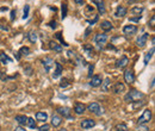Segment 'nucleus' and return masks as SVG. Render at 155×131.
<instances>
[{
	"mask_svg": "<svg viewBox=\"0 0 155 131\" xmlns=\"http://www.w3.org/2000/svg\"><path fill=\"white\" fill-rule=\"evenodd\" d=\"M142 98H144V94H143L142 92L136 91V89H132V91H130L128 94L124 97V100L128 101V103H135V101L140 100V99H142Z\"/></svg>",
	"mask_w": 155,
	"mask_h": 131,
	"instance_id": "f257e3e1",
	"label": "nucleus"
},
{
	"mask_svg": "<svg viewBox=\"0 0 155 131\" xmlns=\"http://www.w3.org/2000/svg\"><path fill=\"white\" fill-rule=\"evenodd\" d=\"M150 120H151V111L149 108H147V110L143 111L142 116L137 119V124H139V125H144V124L149 123Z\"/></svg>",
	"mask_w": 155,
	"mask_h": 131,
	"instance_id": "f03ea898",
	"label": "nucleus"
},
{
	"mask_svg": "<svg viewBox=\"0 0 155 131\" xmlns=\"http://www.w3.org/2000/svg\"><path fill=\"white\" fill-rule=\"evenodd\" d=\"M88 111L92 112V113L97 115V116H101L103 115V108L100 107V105L98 103H91L88 106H87Z\"/></svg>",
	"mask_w": 155,
	"mask_h": 131,
	"instance_id": "7ed1b4c3",
	"label": "nucleus"
},
{
	"mask_svg": "<svg viewBox=\"0 0 155 131\" xmlns=\"http://www.w3.org/2000/svg\"><path fill=\"white\" fill-rule=\"evenodd\" d=\"M148 37H149V33H147V32L142 33V35L139 37V38H137V41H136V45L139 47V48H143V47L147 44Z\"/></svg>",
	"mask_w": 155,
	"mask_h": 131,
	"instance_id": "20e7f679",
	"label": "nucleus"
},
{
	"mask_svg": "<svg viewBox=\"0 0 155 131\" xmlns=\"http://www.w3.org/2000/svg\"><path fill=\"white\" fill-rule=\"evenodd\" d=\"M106 41H108V35H106V33H98V35H96V37H94V42H96L98 45L105 44Z\"/></svg>",
	"mask_w": 155,
	"mask_h": 131,
	"instance_id": "39448f33",
	"label": "nucleus"
},
{
	"mask_svg": "<svg viewBox=\"0 0 155 131\" xmlns=\"http://www.w3.org/2000/svg\"><path fill=\"white\" fill-rule=\"evenodd\" d=\"M136 32H137V26L136 25H125L123 28V33L127 35V36L136 35Z\"/></svg>",
	"mask_w": 155,
	"mask_h": 131,
	"instance_id": "423d86ee",
	"label": "nucleus"
},
{
	"mask_svg": "<svg viewBox=\"0 0 155 131\" xmlns=\"http://www.w3.org/2000/svg\"><path fill=\"white\" fill-rule=\"evenodd\" d=\"M124 80L129 85H131V84L135 82V75H134L132 70H125V73H124Z\"/></svg>",
	"mask_w": 155,
	"mask_h": 131,
	"instance_id": "0eeeda50",
	"label": "nucleus"
},
{
	"mask_svg": "<svg viewBox=\"0 0 155 131\" xmlns=\"http://www.w3.org/2000/svg\"><path fill=\"white\" fill-rule=\"evenodd\" d=\"M93 3L97 5V7H98V11H99V13H100V14H104V13L106 12V10H105V3H104V0H93Z\"/></svg>",
	"mask_w": 155,
	"mask_h": 131,
	"instance_id": "6e6552de",
	"label": "nucleus"
},
{
	"mask_svg": "<svg viewBox=\"0 0 155 131\" xmlns=\"http://www.w3.org/2000/svg\"><path fill=\"white\" fill-rule=\"evenodd\" d=\"M43 66H44V69L47 72H50L51 70V67L54 66V60L53 59H50V57H45L43 61H42Z\"/></svg>",
	"mask_w": 155,
	"mask_h": 131,
	"instance_id": "1a4fd4ad",
	"label": "nucleus"
},
{
	"mask_svg": "<svg viewBox=\"0 0 155 131\" xmlns=\"http://www.w3.org/2000/svg\"><path fill=\"white\" fill-rule=\"evenodd\" d=\"M127 12H128L127 7H124V6H117L116 12H115V16H116L117 18H122V17L127 16Z\"/></svg>",
	"mask_w": 155,
	"mask_h": 131,
	"instance_id": "9d476101",
	"label": "nucleus"
},
{
	"mask_svg": "<svg viewBox=\"0 0 155 131\" xmlns=\"http://www.w3.org/2000/svg\"><path fill=\"white\" fill-rule=\"evenodd\" d=\"M128 63H129V59L127 57V56H123L120 60H118L117 62H116V67L117 68H120V69H123V68H125L127 66H128Z\"/></svg>",
	"mask_w": 155,
	"mask_h": 131,
	"instance_id": "9b49d317",
	"label": "nucleus"
},
{
	"mask_svg": "<svg viewBox=\"0 0 155 131\" xmlns=\"http://www.w3.org/2000/svg\"><path fill=\"white\" fill-rule=\"evenodd\" d=\"M101 82H103L101 78H100L99 75H94V76H92V78H91L90 86H92V87H98V86H100V85H101Z\"/></svg>",
	"mask_w": 155,
	"mask_h": 131,
	"instance_id": "f8f14e48",
	"label": "nucleus"
},
{
	"mask_svg": "<svg viewBox=\"0 0 155 131\" xmlns=\"http://www.w3.org/2000/svg\"><path fill=\"white\" fill-rule=\"evenodd\" d=\"M96 125V122L93 119H85L81 122V127L82 129H91Z\"/></svg>",
	"mask_w": 155,
	"mask_h": 131,
	"instance_id": "ddd939ff",
	"label": "nucleus"
},
{
	"mask_svg": "<svg viewBox=\"0 0 155 131\" xmlns=\"http://www.w3.org/2000/svg\"><path fill=\"white\" fill-rule=\"evenodd\" d=\"M57 112H59V115H61V116H63L66 118H69L71 117V110L68 108V107H59Z\"/></svg>",
	"mask_w": 155,
	"mask_h": 131,
	"instance_id": "4468645a",
	"label": "nucleus"
},
{
	"mask_svg": "<svg viewBox=\"0 0 155 131\" xmlns=\"http://www.w3.org/2000/svg\"><path fill=\"white\" fill-rule=\"evenodd\" d=\"M100 28H101V30H104L105 32H108V31L112 30L113 26H112L111 22H109V21H103L101 24H100Z\"/></svg>",
	"mask_w": 155,
	"mask_h": 131,
	"instance_id": "2eb2a0df",
	"label": "nucleus"
},
{
	"mask_svg": "<svg viewBox=\"0 0 155 131\" xmlns=\"http://www.w3.org/2000/svg\"><path fill=\"white\" fill-rule=\"evenodd\" d=\"M61 123H62V118L60 116L54 115L53 118H51V125H53L54 127H59L61 125Z\"/></svg>",
	"mask_w": 155,
	"mask_h": 131,
	"instance_id": "dca6fc26",
	"label": "nucleus"
},
{
	"mask_svg": "<svg viewBox=\"0 0 155 131\" xmlns=\"http://www.w3.org/2000/svg\"><path fill=\"white\" fill-rule=\"evenodd\" d=\"M110 87H111V80H110V78H106L104 81L101 82V91L108 92L110 89Z\"/></svg>",
	"mask_w": 155,
	"mask_h": 131,
	"instance_id": "f3484780",
	"label": "nucleus"
},
{
	"mask_svg": "<svg viewBox=\"0 0 155 131\" xmlns=\"http://www.w3.org/2000/svg\"><path fill=\"white\" fill-rule=\"evenodd\" d=\"M125 89V86L123 82H116L115 84V87H113V92L116 93V94H118V93L120 92H123Z\"/></svg>",
	"mask_w": 155,
	"mask_h": 131,
	"instance_id": "a211bd4d",
	"label": "nucleus"
},
{
	"mask_svg": "<svg viewBox=\"0 0 155 131\" xmlns=\"http://www.w3.org/2000/svg\"><path fill=\"white\" fill-rule=\"evenodd\" d=\"M55 66H56V70L53 73V78H54V79H57V78L61 75V74H62V66H61V63H59V62H56Z\"/></svg>",
	"mask_w": 155,
	"mask_h": 131,
	"instance_id": "6ab92c4d",
	"label": "nucleus"
},
{
	"mask_svg": "<svg viewBox=\"0 0 155 131\" xmlns=\"http://www.w3.org/2000/svg\"><path fill=\"white\" fill-rule=\"evenodd\" d=\"M85 110H86V106L84 105V104H76L75 105V107H74V112L76 115H82L84 112H85Z\"/></svg>",
	"mask_w": 155,
	"mask_h": 131,
	"instance_id": "aec40b11",
	"label": "nucleus"
},
{
	"mask_svg": "<svg viewBox=\"0 0 155 131\" xmlns=\"http://www.w3.org/2000/svg\"><path fill=\"white\" fill-rule=\"evenodd\" d=\"M50 45V49H53V50H55L56 52H61L62 51V47H61V44H57L56 42H54V41H51L50 43H49Z\"/></svg>",
	"mask_w": 155,
	"mask_h": 131,
	"instance_id": "412c9836",
	"label": "nucleus"
},
{
	"mask_svg": "<svg viewBox=\"0 0 155 131\" xmlns=\"http://www.w3.org/2000/svg\"><path fill=\"white\" fill-rule=\"evenodd\" d=\"M0 62H4L5 64L6 63H11L12 62V59L8 57V56L5 52H0Z\"/></svg>",
	"mask_w": 155,
	"mask_h": 131,
	"instance_id": "4be33fe9",
	"label": "nucleus"
},
{
	"mask_svg": "<svg viewBox=\"0 0 155 131\" xmlns=\"http://www.w3.org/2000/svg\"><path fill=\"white\" fill-rule=\"evenodd\" d=\"M153 54H154V47L146 54V56H144V66H147L148 63H149V61H150V59L153 57Z\"/></svg>",
	"mask_w": 155,
	"mask_h": 131,
	"instance_id": "5701e85b",
	"label": "nucleus"
},
{
	"mask_svg": "<svg viewBox=\"0 0 155 131\" xmlns=\"http://www.w3.org/2000/svg\"><path fill=\"white\" fill-rule=\"evenodd\" d=\"M28 38H29V41L31 42V43H36L37 42V33L35 32V31H31V32H29V35H28Z\"/></svg>",
	"mask_w": 155,
	"mask_h": 131,
	"instance_id": "b1692460",
	"label": "nucleus"
},
{
	"mask_svg": "<svg viewBox=\"0 0 155 131\" xmlns=\"http://www.w3.org/2000/svg\"><path fill=\"white\" fill-rule=\"evenodd\" d=\"M36 119L41 120V122H45L48 119V115L45 113V112H37V113H36Z\"/></svg>",
	"mask_w": 155,
	"mask_h": 131,
	"instance_id": "393cba45",
	"label": "nucleus"
},
{
	"mask_svg": "<svg viewBox=\"0 0 155 131\" xmlns=\"http://www.w3.org/2000/svg\"><path fill=\"white\" fill-rule=\"evenodd\" d=\"M143 7L142 6H134L131 10H130V12L131 13H134V14H137V16H141V13L143 12Z\"/></svg>",
	"mask_w": 155,
	"mask_h": 131,
	"instance_id": "a878e982",
	"label": "nucleus"
},
{
	"mask_svg": "<svg viewBox=\"0 0 155 131\" xmlns=\"http://www.w3.org/2000/svg\"><path fill=\"white\" fill-rule=\"evenodd\" d=\"M16 122H18L21 125H24V124H26V120H28V117L26 116H23V115H21V116H16Z\"/></svg>",
	"mask_w": 155,
	"mask_h": 131,
	"instance_id": "bb28decb",
	"label": "nucleus"
},
{
	"mask_svg": "<svg viewBox=\"0 0 155 131\" xmlns=\"http://www.w3.org/2000/svg\"><path fill=\"white\" fill-rule=\"evenodd\" d=\"M116 130L117 131H128V125L124 124V123H120V124H117L116 125Z\"/></svg>",
	"mask_w": 155,
	"mask_h": 131,
	"instance_id": "cd10ccee",
	"label": "nucleus"
},
{
	"mask_svg": "<svg viewBox=\"0 0 155 131\" xmlns=\"http://www.w3.org/2000/svg\"><path fill=\"white\" fill-rule=\"evenodd\" d=\"M61 11H62V19H64V18L67 17V13H68V7H67V4H62V7H61Z\"/></svg>",
	"mask_w": 155,
	"mask_h": 131,
	"instance_id": "c85d7f7f",
	"label": "nucleus"
},
{
	"mask_svg": "<svg viewBox=\"0 0 155 131\" xmlns=\"http://www.w3.org/2000/svg\"><path fill=\"white\" fill-rule=\"evenodd\" d=\"M26 125H28L29 127H31V129H35V127H36V122L33 120L32 118H28V120H26Z\"/></svg>",
	"mask_w": 155,
	"mask_h": 131,
	"instance_id": "c756f323",
	"label": "nucleus"
},
{
	"mask_svg": "<svg viewBox=\"0 0 155 131\" xmlns=\"http://www.w3.org/2000/svg\"><path fill=\"white\" fill-rule=\"evenodd\" d=\"M19 54H22V55H29L30 54V48L29 47H22L21 48V50H19Z\"/></svg>",
	"mask_w": 155,
	"mask_h": 131,
	"instance_id": "7c9ffc66",
	"label": "nucleus"
},
{
	"mask_svg": "<svg viewBox=\"0 0 155 131\" xmlns=\"http://www.w3.org/2000/svg\"><path fill=\"white\" fill-rule=\"evenodd\" d=\"M84 50L86 51V54H87L88 57H92V56H93V49L92 48H90V47L86 45V47H84Z\"/></svg>",
	"mask_w": 155,
	"mask_h": 131,
	"instance_id": "2f4dec72",
	"label": "nucleus"
},
{
	"mask_svg": "<svg viewBox=\"0 0 155 131\" xmlns=\"http://www.w3.org/2000/svg\"><path fill=\"white\" fill-rule=\"evenodd\" d=\"M29 12H30V6L29 5H25L24 6V14H23V19H26L29 17Z\"/></svg>",
	"mask_w": 155,
	"mask_h": 131,
	"instance_id": "473e14b6",
	"label": "nucleus"
},
{
	"mask_svg": "<svg viewBox=\"0 0 155 131\" xmlns=\"http://www.w3.org/2000/svg\"><path fill=\"white\" fill-rule=\"evenodd\" d=\"M141 18H142V16H136V17H130V18H129V22H134V23H137V22H140V21H141Z\"/></svg>",
	"mask_w": 155,
	"mask_h": 131,
	"instance_id": "72a5a7b5",
	"label": "nucleus"
},
{
	"mask_svg": "<svg viewBox=\"0 0 155 131\" xmlns=\"http://www.w3.org/2000/svg\"><path fill=\"white\" fill-rule=\"evenodd\" d=\"M149 129H148V126H146V125H139L136 129H135V131H148Z\"/></svg>",
	"mask_w": 155,
	"mask_h": 131,
	"instance_id": "f704fd0d",
	"label": "nucleus"
},
{
	"mask_svg": "<svg viewBox=\"0 0 155 131\" xmlns=\"http://www.w3.org/2000/svg\"><path fill=\"white\" fill-rule=\"evenodd\" d=\"M38 129H40V131H49V130H50V125H48V124H44V125L40 126Z\"/></svg>",
	"mask_w": 155,
	"mask_h": 131,
	"instance_id": "c9c22d12",
	"label": "nucleus"
},
{
	"mask_svg": "<svg viewBox=\"0 0 155 131\" xmlns=\"http://www.w3.org/2000/svg\"><path fill=\"white\" fill-rule=\"evenodd\" d=\"M61 35H62V33H61V32H57V33H56V38H59V40H60V41H61V43H62V44H63V45H64V47H67V45H68V44H67V43H66V42H64V41H63V40H62V37H61Z\"/></svg>",
	"mask_w": 155,
	"mask_h": 131,
	"instance_id": "e433bc0d",
	"label": "nucleus"
},
{
	"mask_svg": "<svg viewBox=\"0 0 155 131\" xmlns=\"http://www.w3.org/2000/svg\"><path fill=\"white\" fill-rule=\"evenodd\" d=\"M143 104H144V101H141V103H137V101H135V103H134V105H132V108H134V110H136V108L141 107Z\"/></svg>",
	"mask_w": 155,
	"mask_h": 131,
	"instance_id": "4c0bfd02",
	"label": "nucleus"
},
{
	"mask_svg": "<svg viewBox=\"0 0 155 131\" xmlns=\"http://www.w3.org/2000/svg\"><path fill=\"white\" fill-rule=\"evenodd\" d=\"M148 25H149L150 28H154V25H155V16H151L150 21L148 22Z\"/></svg>",
	"mask_w": 155,
	"mask_h": 131,
	"instance_id": "58836bf2",
	"label": "nucleus"
},
{
	"mask_svg": "<svg viewBox=\"0 0 155 131\" xmlns=\"http://www.w3.org/2000/svg\"><path fill=\"white\" fill-rule=\"evenodd\" d=\"M24 72L26 73V75H31V74H32V68L31 67H25Z\"/></svg>",
	"mask_w": 155,
	"mask_h": 131,
	"instance_id": "ea45409f",
	"label": "nucleus"
},
{
	"mask_svg": "<svg viewBox=\"0 0 155 131\" xmlns=\"http://www.w3.org/2000/svg\"><path fill=\"white\" fill-rule=\"evenodd\" d=\"M49 26H50L51 29H56V26H57V23H56L55 21H53V22H50V23H49Z\"/></svg>",
	"mask_w": 155,
	"mask_h": 131,
	"instance_id": "a19ab883",
	"label": "nucleus"
},
{
	"mask_svg": "<svg viewBox=\"0 0 155 131\" xmlns=\"http://www.w3.org/2000/svg\"><path fill=\"white\" fill-rule=\"evenodd\" d=\"M98 18H99V17H98V16H96L93 21H87V23H88V24H91V25H93V24H96V23H97V21H98Z\"/></svg>",
	"mask_w": 155,
	"mask_h": 131,
	"instance_id": "79ce46f5",
	"label": "nucleus"
},
{
	"mask_svg": "<svg viewBox=\"0 0 155 131\" xmlns=\"http://www.w3.org/2000/svg\"><path fill=\"white\" fill-rule=\"evenodd\" d=\"M92 72H93V66L88 67V78H92Z\"/></svg>",
	"mask_w": 155,
	"mask_h": 131,
	"instance_id": "37998d69",
	"label": "nucleus"
},
{
	"mask_svg": "<svg viewBox=\"0 0 155 131\" xmlns=\"http://www.w3.org/2000/svg\"><path fill=\"white\" fill-rule=\"evenodd\" d=\"M75 4L79 5V6H84V0H74Z\"/></svg>",
	"mask_w": 155,
	"mask_h": 131,
	"instance_id": "c03bdc74",
	"label": "nucleus"
},
{
	"mask_svg": "<svg viewBox=\"0 0 155 131\" xmlns=\"http://www.w3.org/2000/svg\"><path fill=\"white\" fill-rule=\"evenodd\" d=\"M68 85H69V84H67V81H62V82L60 84V87H67Z\"/></svg>",
	"mask_w": 155,
	"mask_h": 131,
	"instance_id": "a18cd8bd",
	"label": "nucleus"
},
{
	"mask_svg": "<svg viewBox=\"0 0 155 131\" xmlns=\"http://www.w3.org/2000/svg\"><path fill=\"white\" fill-rule=\"evenodd\" d=\"M14 131H26V130L23 129L22 126H18V127H16V129H14Z\"/></svg>",
	"mask_w": 155,
	"mask_h": 131,
	"instance_id": "49530a36",
	"label": "nucleus"
},
{
	"mask_svg": "<svg viewBox=\"0 0 155 131\" xmlns=\"http://www.w3.org/2000/svg\"><path fill=\"white\" fill-rule=\"evenodd\" d=\"M14 14H16V11L13 10V11H11V21H13L14 19Z\"/></svg>",
	"mask_w": 155,
	"mask_h": 131,
	"instance_id": "de8ad7c7",
	"label": "nucleus"
},
{
	"mask_svg": "<svg viewBox=\"0 0 155 131\" xmlns=\"http://www.w3.org/2000/svg\"><path fill=\"white\" fill-rule=\"evenodd\" d=\"M0 29H1V30H5V31H8V30H10L7 26H3V25H0Z\"/></svg>",
	"mask_w": 155,
	"mask_h": 131,
	"instance_id": "09e8293b",
	"label": "nucleus"
},
{
	"mask_svg": "<svg viewBox=\"0 0 155 131\" xmlns=\"http://www.w3.org/2000/svg\"><path fill=\"white\" fill-rule=\"evenodd\" d=\"M90 31H91V28H90V29H87V30H86V32H85V37H87V36H88Z\"/></svg>",
	"mask_w": 155,
	"mask_h": 131,
	"instance_id": "8fccbe9b",
	"label": "nucleus"
},
{
	"mask_svg": "<svg viewBox=\"0 0 155 131\" xmlns=\"http://www.w3.org/2000/svg\"><path fill=\"white\" fill-rule=\"evenodd\" d=\"M16 59H17V60H21V54H19V52H17V55H16Z\"/></svg>",
	"mask_w": 155,
	"mask_h": 131,
	"instance_id": "3c124183",
	"label": "nucleus"
},
{
	"mask_svg": "<svg viewBox=\"0 0 155 131\" xmlns=\"http://www.w3.org/2000/svg\"><path fill=\"white\" fill-rule=\"evenodd\" d=\"M150 86H151V88H153V87H154V78H153V79H151V85H150Z\"/></svg>",
	"mask_w": 155,
	"mask_h": 131,
	"instance_id": "603ef678",
	"label": "nucleus"
}]
</instances>
